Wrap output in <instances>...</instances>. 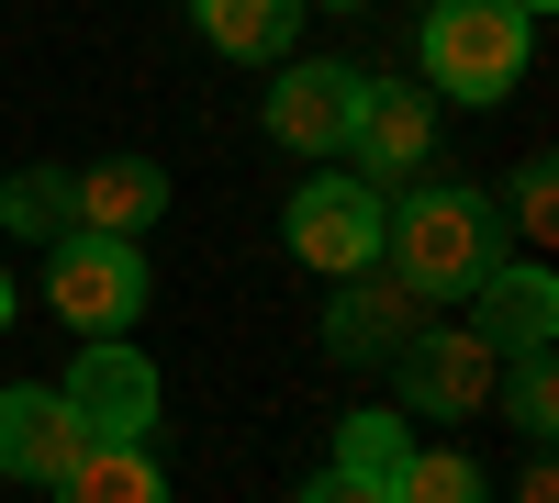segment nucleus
<instances>
[{
	"label": "nucleus",
	"mask_w": 559,
	"mask_h": 503,
	"mask_svg": "<svg viewBox=\"0 0 559 503\" xmlns=\"http://www.w3.org/2000/svg\"><path fill=\"white\" fill-rule=\"evenodd\" d=\"M503 415H515V436H526V447H548V436H559V370H548V347L503 358Z\"/></svg>",
	"instance_id": "nucleus-16"
},
{
	"label": "nucleus",
	"mask_w": 559,
	"mask_h": 503,
	"mask_svg": "<svg viewBox=\"0 0 559 503\" xmlns=\"http://www.w3.org/2000/svg\"><path fill=\"white\" fill-rule=\"evenodd\" d=\"M68 213H79V236H146V224L168 213V168H157V157L68 168Z\"/></svg>",
	"instance_id": "nucleus-12"
},
{
	"label": "nucleus",
	"mask_w": 559,
	"mask_h": 503,
	"mask_svg": "<svg viewBox=\"0 0 559 503\" xmlns=\"http://www.w3.org/2000/svg\"><path fill=\"white\" fill-rule=\"evenodd\" d=\"M403 459H414V447H403V415H392V403H369V415H347V426H336V470H347V481L392 492V481H403Z\"/></svg>",
	"instance_id": "nucleus-15"
},
{
	"label": "nucleus",
	"mask_w": 559,
	"mask_h": 503,
	"mask_svg": "<svg viewBox=\"0 0 559 503\" xmlns=\"http://www.w3.org/2000/svg\"><path fill=\"white\" fill-rule=\"evenodd\" d=\"M381 213L392 191H369L358 168H324L292 191V213H280V236H292L302 268H324V280H358V268H381Z\"/></svg>",
	"instance_id": "nucleus-3"
},
{
	"label": "nucleus",
	"mask_w": 559,
	"mask_h": 503,
	"mask_svg": "<svg viewBox=\"0 0 559 503\" xmlns=\"http://www.w3.org/2000/svg\"><path fill=\"white\" fill-rule=\"evenodd\" d=\"M515 12H526V23H537V12H548V0H515Z\"/></svg>",
	"instance_id": "nucleus-23"
},
{
	"label": "nucleus",
	"mask_w": 559,
	"mask_h": 503,
	"mask_svg": "<svg viewBox=\"0 0 559 503\" xmlns=\"http://www.w3.org/2000/svg\"><path fill=\"white\" fill-rule=\"evenodd\" d=\"M392 503H492V481L459 459V447H414L403 481H392Z\"/></svg>",
	"instance_id": "nucleus-18"
},
{
	"label": "nucleus",
	"mask_w": 559,
	"mask_h": 503,
	"mask_svg": "<svg viewBox=\"0 0 559 503\" xmlns=\"http://www.w3.org/2000/svg\"><path fill=\"white\" fill-rule=\"evenodd\" d=\"M0 325H12V268H0Z\"/></svg>",
	"instance_id": "nucleus-22"
},
{
	"label": "nucleus",
	"mask_w": 559,
	"mask_h": 503,
	"mask_svg": "<svg viewBox=\"0 0 559 503\" xmlns=\"http://www.w3.org/2000/svg\"><path fill=\"white\" fill-rule=\"evenodd\" d=\"M90 447V426L68 415V392H34V381H12L0 392V470L12 481H34V492H57V470Z\"/></svg>",
	"instance_id": "nucleus-10"
},
{
	"label": "nucleus",
	"mask_w": 559,
	"mask_h": 503,
	"mask_svg": "<svg viewBox=\"0 0 559 503\" xmlns=\"http://www.w3.org/2000/svg\"><path fill=\"white\" fill-rule=\"evenodd\" d=\"M202 45H224V57L247 68H292V34H302V0H191Z\"/></svg>",
	"instance_id": "nucleus-14"
},
{
	"label": "nucleus",
	"mask_w": 559,
	"mask_h": 503,
	"mask_svg": "<svg viewBox=\"0 0 559 503\" xmlns=\"http://www.w3.org/2000/svg\"><path fill=\"white\" fill-rule=\"evenodd\" d=\"M336 12H358V0H336Z\"/></svg>",
	"instance_id": "nucleus-24"
},
{
	"label": "nucleus",
	"mask_w": 559,
	"mask_h": 503,
	"mask_svg": "<svg viewBox=\"0 0 559 503\" xmlns=\"http://www.w3.org/2000/svg\"><path fill=\"white\" fill-rule=\"evenodd\" d=\"M381 258L414 302H471L492 268H503V224L481 191H459V179H426V191H403V213H381Z\"/></svg>",
	"instance_id": "nucleus-1"
},
{
	"label": "nucleus",
	"mask_w": 559,
	"mask_h": 503,
	"mask_svg": "<svg viewBox=\"0 0 559 503\" xmlns=\"http://www.w3.org/2000/svg\"><path fill=\"white\" fill-rule=\"evenodd\" d=\"M548 213H559V179H548V157H526L515 168V224H526L537 247H548Z\"/></svg>",
	"instance_id": "nucleus-19"
},
{
	"label": "nucleus",
	"mask_w": 559,
	"mask_h": 503,
	"mask_svg": "<svg viewBox=\"0 0 559 503\" xmlns=\"http://www.w3.org/2000/svg\"><path fill=\"white\" fill-rule=\"evenodd\" d=\"M45 302H57L79 336H134V313H146V258H134V236H57L45 247Z\"/></svg>",
	"instance_id": "nucleus-4"
},
{
	"label": "nucleus",
	"mask_w": 559,
	"mask_h": 503,
	"mask_svg": "<svg viewBox=\"0 0 559 503\" xmlns=\"http://www.w3.org/2000/svg\"><path fill=\"white\" fill-rule=\"evenodd\" d=\"M392 370H403V415L459 426V415H481V403H492V370H503V358H492L471 325H414Z\"/></svg>",
	"instance_id": "nucleus-5"
},
{
	"label": "nucleus",
	"mask_w": 559,
	"mask_h": 503,
	"mask_svg": "<svg viewBox=\"0 0 559 503\" xmlns=\"http://www.w3.org/2000/svg\"><path fill=\"white\" fill-rule=\"evenodd\" d=\"M526 45H537V23L515 0H426V34H414L426 101H503L526 79Z\"/></svg>",
	"instance_id": "nucleus-2"
},
{
	"label": "nucleus",
	"mask_w": 559,
	"mask_h": 503,
	"mask_svg": "<svg viewBox=\"0 0 559 503\" xmlns=\"http://www.w3.org/2000/svg\"><path fill=\"white\" fill-rule=\"evenodd\" d=\"M0 224H12V236H79V213H68V168H23L12 191H0Z\"/></svg>",
	"instance_id": "nucleus-17"
},
{
	"label": "nucleus",
	"mask_w": 559,
	"mask_h": 503,
	"mask_svg": "<svg viewBox=\"0 0 559 503\" xmlns=\"http://www.w3.org/2000/svg\"><path fill=\"white\" fill-rule=\"evenodd\" d=\"M57 503H168V470L146 459V436H90L57 470Z\"/></svg>",
	"instance_id": "nucleus-13"
},
{
	"label": "nucleus",
	"mask_w": 559,
	"mask_h": 503,
	"mask_svg": "<svg viewBox=\"0 0 559 503\" xmlns=\"http://www.w3.org/2000/svg\"><path fill=\"white\" fill-rule=\"evenodd\" d=\"M515 503H559V470H548V447L526 459V481H515Z\"/></svg>",
	"instance_id": "nucleus-21"
},
{
	"label": "nucleus",
	"mask_w": 559,
	"mask_h": 503,
	"mask_svg": "<svg viewBox=\"0 0 559 503\" xmlns=\"http://www.w3.org/2000/svg\"><path fill=\"white\" fill-rule=\"evenodd\" d=\"M414 325H426V302H414L392 268H358V280H336V302H324V358L381 370V358H403Z\"/></svg>",
	"instance_id": "nucleus-8"
},
{
	"label": "nucleus",
	"mask_w": 559,
	"mask_h": 503,
	"mask_svg": "<svg viewBox=\"0 0 559 503\" xmlns=\"http://www.w3.org/2000/svg\"><path fill=\"white\" fill-rule=\"evenodd\" d=\"M358 101H369V79L336 68V57L280 68V79H269V134H280L292 157H336V146H347V123H358Z\"/></svg>",
	"instance_id": "nucleus-7"
},
{
	"label": "nucleus",
	"mask_w": 559,
	"mask_h": 503,
	"mask_svg": "<svg viewBox=\"0 0 559 503\" xmlns=\"http://www.w3.org/2000/svg\"><path fill=\"white\" fill-rule=\"evenodd\" d=\"M426 146H437V101H426L414 79H369V101H358V123H347L358 179H369V191H392L403 168H426Z\"/></svg>",
	"instance_id": "nucleus-9"
},
{
	"label": "nucleus",
	"mask_w": 559,
	"mask_h": 503,
	"mask_svg": "<svg viewBox=\"0 0 559 503\" xmlns=\"http://www.w3.org/2000/svg\"><path fill=\"white\" fill-rule=\"evenodd\" d=\"M57 392H68V415H79L90 436H146V426H157V358L123 347V336H90L79 370H68Z\"/></svg>",
	"instance_id": "nucleus-6"
},
{
	"label": "nucleus",
	"mask_w": 559,
	"mask_h": 503,
	"mask_svg": "<svg viewBox=\"0 0 559 503\" xmlns=\"http://www.w3.org/2000/svg\"><path fill=\"white\" fill-rule=\"evenodd\" d=\"M302 503H392V492H369V481H347V470H324V481H302Z\"/></svg>",
	"instance_id": "nucleus-20"
},
{
	"label": "nucleus",
	"mask_w": 559,
	"mask_h": 503,
	"mask_svg": "<svg viewBox=\"0 0 559 503\" xmlns=\"http://www.w3.org/2000/svg\"><path fill=\"white\" fill-rule=\"evenodd\" d=\"M471 302H481V325H471V336H481L492 358H526V347L559 336V268H548V258H503Z\"/></svg>",
	"instance_id": "nucleus-11"
}]
</instances>
